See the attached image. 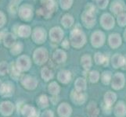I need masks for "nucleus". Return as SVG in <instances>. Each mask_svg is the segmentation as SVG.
<instances>
[{"instance_id": "obj_1", "label": "nucleus", "mask_w": 126, "mask_h": 117, "mask_svg": "<svg viewBox=\"0 0 126 117\" xmlns=\"http://www.w3.org/2000/svg\"><path fill=\"white\" fill-rule=\"evenodd\" d=\"M81 20L86 27H92L95 25V6H93V4H87L85 10L81 15Z\"/></svg>"}, {"instance_id": "obj_2", "label": "nucleus", "mask_w": 126, "mask_h": 117, "mask_svg": "<svg viewBox=\"0 0 126 117\" xmlns=\"http://www.w3.org/2000/svg\"><path fill=\"white\" fill-rule=\"evenodd\" d=\"M55 10V3L53 0H41L40 6L37 10V13L42 15L45 18H50Z\"/></svg>"}, {"instance_id": "obj_3", "label": "nucleus", "mask_w": 126, "mask_h": 117, "mask_svg": "<svg viewBox=\"0 0 126 117\" xmlns=\"http://www.w3.org/2000/svg\"><path fill=\"white\" fill-rule=\"evenodd\" d=\"M70 40L74 47L79 48L82 46L85 42V37L84 33L80 29H74L71 33Z\"/></svg>"}, {"instance_id": "obj_4", "label": "nucleus", "mask_w": 126, "mask_h": 117, "mask_svg": "<svg viewBox=\"0 0 126 117\" xmlns=\"http://www.w3.org/2000/svg\"><path fill=\"white\" fill-rule=\"evenodd\" d=\"M18 13H19V16L23 20H25V21L31 20L33 17L32 6H30L29 4H24V5L20 6Z\"/></svg>"}, {"instance_id": "obj_5", "label": "nucleus", "mask_w": 126, "mask_h": 117, "mask_svg": "<svg viewBox=\"0 0 126 117\" xmlns=\"http://www.w3.org/2000/svg\"><path fill=\"white\" fill-rule=\"evenodd\" d=\"M33 41L37 44H42L46 39V32L43 28L38 27L34 30L32 33Z\"/></svg>"}, {"instance_id": "obj_6", "label": "nucleus", "mask_w": 126, "mask_h": 117, "mask_svg": "<svg viewBox=\"0 0 126 117\" xmlns=\"http://www.w3.org/2000/svg\"><path fill=\"white\" fill-rule=\"evenodd\" d=\"M48 58V53L47 51L43 49V48H39L35 50L34 53V59L36 63L42 64L45 63Z\"/></svg>"}, {"instance_id": "obj_7", "label": "nucleus", "mask_w": 126, "mask_h": 117, "mask_svg": "<svg viewBox=\"0 0 126 117\" xmlns=\"http://www.w3.org/2000/svg\"><path fill=\"white\" fill-rule=\"evenodd\" d=\"M49 36H50V39L53 41L59 42L62 40V38L63 37V31L60 27H55L50 30Z\"/></svg>"}, {"instance_id": "obj_8", "label": "nucleus", "mask_w": 126, "mask_h": 117, "mask_svg": "<svg viewBox=\"0 0 126 117\" xmlns=\"http://www.w3.org/2000/svg\"><path fill=\"white\" fill-rule=\"evenodd\" d=\"M17 68L20 70H27L30 66V59L28 56H20L17 59Z\"/></svg>"}, {"instance_id": "obj_9", "label": "nucleus", "mask_w": 126, "mask_h": 117, "mask_svg": "<svg viewBox=\"0 0 126 117\" xmlns=\"http://www.w3.org/2000/svg\"><path fill=\"white\" fill-rule=\"evenodd\" d=\"M101 24L104 28L110 29L114 27V19L109 14H103L101 18Z\"/></svg>"}, {"instance_id": "obj_10", "label": "nucleus", "mask_w": 126, "mask_h": 117, "mask_svg": "<svg viewBox=\"0 0 126 117\" xmlns=\"http://www.w3.org/2000/svg\"><path fill=\"white\" fill-rule=\"evenodd\" d=\"M103 34L102 32H95L93 34V37H92V42H93V45L94 46H99V45H102L103 44Z\"/></svg>"}, {"instance_id": "obj_11", "label": "nucleus", "mask_w": 126, "mask_h": 117, "mask_svg": "<svg viewBox=\"0 0 126 117\" xmlns=\"http://www.w3.org/2000/svg\"><path fill=\"white\" fill-rule=\"evenodd\" d=\"M32 30L28 25H21L18 28V34L21 38H28L31 35Z\"/></svg>"}, {"instance_id": "obj_12", "label": "nucleus", "mask_w": 126, "mask_h": 117, "mask_svg": "<svg viewBox=\"0 0 126 117\" xmlns=\"http://www.w3.org/2000/svg\"><path fill=\"white\" fill-rule=\"evenodd\" d=\"M3 41H4V45L6 47H13L16 42V38L14 35L11 33H8L5 34L3 37Z\"/></svg>"}, {"instance_id": "obj_13", "label": "nucleus", "mask_w": 126, "mask_h": 117, "mask_svg": "<svg viewBox=\"0 0 126 117\" xmlns=\"http://www.w3.org/2000/svg\"><path fill=\"white\" fill-rule=\"evenodd\" d=\"M61 24L63 25L65 27H71L74 24V18L71 15L65 14L61 19Z\"/></svg>"}, {"instance_id": "obj_14", "label": "nucleus", "mask_w": 126, "mask_h": 117, "mask_svg": "<svg viewBox=\"0 0 126 117\" xmlns=\"http://www.w3.org/2000/svg\"><path fill=\"white\" fill-rule=\"evenodd\" d=\"M66 53L62 50H56L53 55V58L56 60V62L57 63L64 62V60L66 59Z\"/></svg>"}, {"instance_id": "obj_15", "label": "nucleus", "mask_w": 126, "mask_h": 117, "mask_svg": "<svg viewBox=\"0 0 126 117\" xmlns=\"http://www.w3.org/2000/svg\"><path fill=\"white\" fill-rule=\"evenodd\" d=\"M0 93L4 96H10L12 94V85L10 84H3L0 88Z\"/></svg>"}, {"instance_id": "obj_16", "label": "nucleus", "mask_w": 126, "mask_h": 117, "mask_svg": "<svg viewBox=\"0 0 126 117\" xmlns=\"http://www.w3.org/2000/svg\"><path fill=\"white\" fill-rule=\"evenodd\" d=\"M116 5H118V1H115L114 2V3H112V6L110 7V10L111 12H114V13H121L122 12L125 7L124 6V3L121 2V5L118 6H116Z\"/></svg>"}, {"instance_id": "obj_17", "label": "nucleus", "mask_w": 126, "mask_h": 117, "mask_svg": "<svg viewBox=\"0 0 126 117\" xmlns=\"http://www.w3.org/2000/svg\"><path fill=\"white\" fill-rule=\"evenodd\" d=\"M23 113L24 116H27V117H35L36 116L35 109H34V108L28 106V105L24 106L23 109Z\"/></svg>"}, {"instance_id": "obj_18", "label": "nucleus", "mask_w": 126, "mask_h": 117, "mask_svg": "<svg viewBox=\"0 0 126 117\" xmlns=\"http://www.w3.org/2000/svg\"><path fill=\"white\" fill-rule=\"evenodd\" d=\"M23 49V45L21 43H16V44H14L12 47V49H11V52L14 54V55H18L19 53L21 52Z\"/></svg>"}, {"instance_id": "obj_19", "label": "nucleus", "mask_w": 126, "mask_h": 117, "mask_svg": "<svg viewBox=\"0 0 126 117\" xmlns=\"http://www.w3.org/2000/svg\"><path fill=\"white\" fill-rule=\"evenodd\" d=\"M60 4L63 10H68L72 6L73 0H60Z\"/></svg>"}, {"instance_id": "obj_20", "label": "nucleus", "mask_w": 126, "mask_h": 117, "mask_svg": "<svg viewBox=\"0 0 126 117\" xmlns=\"http://www.w3.org/2000/svg\"><path fill=\"white\" fill-rule=\"evenodd\" d=\"M42 77L45 78L46 80H48L49 78L53 77V73L47 68L42 69Z\"/></svg>"}, {"instance_id": "obj_21", "label": "nucleus", "mask_w": 126, "mask_h": 117, "mask_svg": "<svg viewBox=\"0 0 126 117\" xmlns=\"http://www.w3.org/2000/svg\"><path fill=\"white\" fill-rule=\"evenodd\" d=\"M118 24H120L121 26L126 25V14L125 13L120 14L118 17Z\"/></svg>"}, {"instance_id": "obj_22", "label": "nucleus", "mask_w": 126, "mask_h": 117, "mask_svg": "<svg viewBox=\"0 0 126 117\" xmlns=\"http://www.w3.org/2000/svg\"><path fill=\"white\" fill-rule=\"evenodd\" d=\"M97 5L100 9H104L108 4V0H96Z\"/></svg>"}, {"instance_id": "obj_23", "label": "nucleus", "mask_w": 126, "mask_h": 117, "mask_svg": "<svg viewBox=\"0 0 126 117\" xmlns=\"http://www.w3.org/2000/svg\"><path fill=\"white\" fill-rule=\"evenodd\" d=\"M8 70V66L6 63H2L0 64V73L2 75H4L7 72Z\"/></svg>"}, {"instance_id": "obj_24", "label": "nucleus", "mask_w": 126, "mask_h": 117, "mask_svg": "<svg viewBox=\"0 0 126 117\" xmlns=\"http://www.w3.org/2000/svg\"><path fill=\"white\" fill-rule=\"evenodd\" d=\"M39 101H42V102H39L40 104V106L42 107H46L48 105V99L46 98V96H44V95H42L39 98Z\"/></svg>"}, {"instance_id": "obj_25", "label": "nucleus", "mask_w": 126, "mask_h": 117, "mask_svg": "<svg viewBox=\"0 0 126 117\" xmlns=\"http://www.w3.org/2000/svg\"><path fill=\"white\" fill-rule=\"evenodd\" d=\"M6 21V19L5 14H4L2 12H0V27H3V26L5 25Z\"/></svg>"}, {"instance_id": "obj_26", "label": "nucleus", "mask_w": 126, "mask_h": 117, "mask_svg": "<svg viewBox=\"0 0 126 117\" xmlns=\"http://www.w3.org/2000/svg\"><path fill=\"white\" fill-rule=\"evenodd\" d=\"M53 84H54V88H51V87H49V90L52 94H57L59 91V87L56 83H53Z\"/></svg>"}, {"instance_id": "obj_27", "label": "nucleus", "mask_w": 126, "mask_h": 117, "mask_svg": "<svg viewBox=\"0 0 126 117\" xmlns=\"http://www.w3.org/2000/svg\"><path fill=\"white\" fill-rule=\"evenodd\" d=\"M62 46L63 48H65V49H68L69 48V42L67 41V40H65L63 43H62Z\"/></svg>"}, {"instance_id": "obj_28", "label": "nucleus", "mask_w": 126, "mask_h": 117, "mask_svg": "<svg viewBox=\"0 0 126 117\" xmlns=\"http://www.w3.org/2000/svg\"><path fill=\"white\" fill-rule=\"evenodd\" d=\"M20 1V0H13V2H14V3H16V2H18Z\"/></svg>"}]
</instances>
